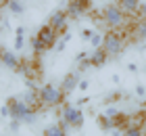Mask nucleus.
I'll return each mask as SVG.
<instances>
[{
	"instance_id": "f257e3e1",
	"label": "nucleus",
	"mask_w": 146,
	"mask_h": 136,
	"mask_svg": "<svg viewBox=\"0 0 146 136\" xmlns=\"http://www.w3.org/2000/svg\"><path fill=\"white\" fill-rule=\"evenodd\" d=\"M6 100H9V105H11V119H19V121H23V124H34L36 121L38 111L34 107H29L21 96H11Z\"/></svg>"
},
{
	"instance_id": "f03ea898",
	"label": "nucleus",
	"mask_w": 146,
	"mask_h": 136,
	"mask_svg": "<svg viewBox=\"0 0 146 136\" xmlns=\"http://www.w3.org/2000/svg\"><path fill=\"white\" fill-rule=\"evenodd\" d=\"M84 119L86 115L82 111V107H77L75 103H63V109H61V124L67 128H73V130H79L84 126Z\"/></svg>"
},
{
	"instance_id": "7ed1b4c3",
	"label": "nucleus",
	"mask_w": 146,
	"mask_h": 136,
	"mask_svg": "<svg viewBox=\"0 0 146 136\" xmlns=\"http://www.w3.org/2000/svg\"><path fill=\"white\" fill-rule=\"evenodd\" d=\"M100 17H102V23L107 27H111V29H121L125 25V21H127V15L121 11L119 4H107L102 9Z\"/></svg>"
},
{
	"instance_id": "20e7f679",
	"label": "nucleus",
	"mask_w": 146,
	"mask_h": 136,
	"mask_svg": "<svg viewBox=\"0 0 146 136\" xmlns=\"http://www.w3.org/2000/svg\"><path fill=\"white\" fill-rule=\"evenodd\" d=\"M125 36L127 33H121L119 29H109L104 33V42H102V48L109 52V57H119L125 48Z\"/></svg>"
},
{
	"instance_id": "39448f33",
	"label": "nucleus",
	"mask_w": 146,
	"mask_h": 136,
	"mask_svg": "<svg viewBox=\"0 0 146 136\" xmlns=\"http://www.w3.org/2000/svg\"><path fill=\"white\" fill-rule=\"evenodd\" d=\"M65 100V92L61 90V86H52V84H44L40 86V103L42 107H58Z\"/></svg>"
},
{
	"instance_id": "423d86ee",
	"label": "nucleus",
	"mask_w": 146,
	"mask_h": 136,
	"mask_svg": "<svg viewBox=\"0 0 146 136\" xmlns=\"http://www.w3.org/2000/svg\"><path fill=\"white\" fill-rule=\"evenodd\" d=\"M90 11H92V0H69L67 6H65L67 17L73 19V21L82 19L86 13H90Z\"/></svg>"
},
{
	"instance_id": "0eeeda50",
	"label": "nucleus",
	"mask_w": 146,
	"mask_h": 136,
	"mask_svg": "<svg viewBox=\"0 0 146 136\" xmlns=\"http://www.w3.org/2000/svg\"><path fill=\"white\" fill-rule=\"evenodd\" d=\"M67 21H69L67 13L61 11V9L52 11V13H50V17H48V25H50L56 33H63L65 29H67Z\"/></svg>"
},
{
	"instance_id": "6e6552de",
	"label": "nucleus",
	"mask_w": 146,
	"mask_h": 136,
	"mask_svg": "<svg viewBox=\"0 0 146 136\" xmlns=\"http://www.w3.org/2000/svg\"><path fill=\"white\" fill-rule=\"evenodd\" d=\"M0 63H2V67H6L9 71H17V73H19V67H21V59H19L13 50L0 48Z\"/></svg>"
},
{
	"instance_id": "1a4fd4ad",
	"label": "nucleus",
	"mask_w": 146,
	"mask_h": 136,
	"mask_svg": "<svg viewBox=\"0 0 146 136\" xmlns=\"http://www.w3.org/2000/svg\"><path fill=\"white\" fill-rule=\"evenodd\" d=\"M58 36H61V33H56V31L52 29V27H50L48 23H46V25H42V27L38 29V38H40V40H42V42L46 44V48H48V50L56 46V42H58Z\"/></svg>"
},
{
	"instance_id": "9d476101",
	"label": "nucleus",
	"mask_w": 146,
	"mask_h": 136,
	"mask_svg": "<svg viewBox=\"0 0 146 136\" xmlns=\"http://www.w3.org/2000/svg\"><path fill=\"white\" fill-rule=\"evenodd\" d=\"M77 84H79V71L73 69V71H69L67 76L63 78V82H61V90H63L65 94H71L73 90H77Z\"/></svg>"
},
{
	"instance_id": "9b49d317",
	"label": "nucleus",
	"mask_w": 146,
	"mask_h": 136,
	"mask_svg": "<svg viewBox=\"0 0 146 136\" xmlns=\"http://www.w3.org/2000/svg\"><path fill=\"white\" fill-rule=\"evenodd\" d=\"M90 61H92V69H98V67H102L109 61V52L102 46L100 48H94V50H90Z\"/></svg>"
},
{
	"instance_id": "f8f14e48",
	"label": "nucleus",
	"mask_w": 146,
	"mask_h": 136,
	"mask_svg": "<svg viewBox=\"0 0 146 136\" xmlns=\"http://www.w3.org/2000/svg\"><path fill=\"white\" fill-rule=\"evenodd\" d=\"M117 4L121 6V11L125 15H138V9H140L142 0H117Z\"/></svg>"
},
{
	"instance_id": "ddd939ff",
	"label": "nucleus",
	"mask_w": 146,
	"mask_h": 136,
	"mask_svg": "<svg viewBox=\"0 0 146 136\" xmlns=\"http://www.w3.org/2000/svg\"><path fill=\"white\" fill-rule=\"evenodd\" d=\"M19 73L25 80H34L38 76V65H34L31 61H21V67H19Z\"/></svg>"
},
{
	"instance_id": "4468645a",
	"label": "nucleus",
	"mask_w": 146,
	"mask_h": 136,
	"mask_svg": "<svg viewBox=\"0 0 146 136\" xmlns=\"http://www.w3.org/2000/svg\"><path fill=\"white\" fill-rule=\"evenodd\" d=\"M131 38H134L136 42H146V21L138 19L136 25L131 27Z\"/></svg>"
},
{
	"instance_id": "2eb2a0df",
	"label": "nucleus",
	"mask_w": 146,
	"mask_h": 136,
	"mask_svg": "<svg viewBox=\"0 0 146 136\" xmlns=\"http://www.w3.org/2000/svg\"><path fill=\"white\" fill-rule=\"evenodd\" d=\"M44 136H67V128L61 121L58 124H50V126L44 128Z\"/></svg>"
},
{
	"instance_id": "dca6fc26",
	"label": "nucleus",
	"mask_w": 146,
	"mask_h": 136,
	"mask_svg": "<svg viewBox=\"0 0 146 136\" xmlns=\"http://www.w3.org/2000/svg\"><path fill=\"white\" fill-rule=\"evenodd\" d=\"M23 46H25V27L19 25V27H15V40H13V48H15V50H23Z\"/></svg>"
},
{
	"instance_id": "f3484780",
	"label": "nucleus",
	"mask_w": 146,
	"mask_h": 136,
	"mask_svg": "<svg viewBox=\"0 0 146 136\" xmlns=\"http://www.w3.org/2000/svg\"><path fill=\"white\" fill-rule=\"evenodd\" d=\"M29 44H31V52H34L36 57H40V54H44L46 50H48V48H46V44L38 38V33H34V36L29 38Z\"/></svg>"
},
{
	"instance_id": "a211bd4d",
	"label": "nucleus",
	"mask_w": 146,
	"mask_h": 136,
	"mask_svg": "<svg viewBox=\"0 0 146 136\" xmlns=\"http://www.w3.org/2000/svg\"><path fill=\"white\" fill-rule=\"evenodd\" d=\"M96 124H98V128H100V130H104V132H111V130H115L113 117H109V115H104V113H100V115L96 117Z\"/></svg>"
},
{
	"instance_id": "6ab92c4d",
	"label": "nucleus",
	"mask_w": 146,
	"mask_h": 136,
	"mask_svg": "<svg viewBox=\"0 0 146 136\" xmlns=\"http://www.w3.org/2000/svg\"><path fill=\"white\" fill-rule=\"evenodd\" d=\"M6 9H9V11L13 13V15H23V11H25V4L21 2V0H9Z\"/></svg>"
},
{
	"instance_id": "aec40b11",
	"label": "nucleus",
	"mask_w": 146,
	"mask_h": 136,
	"mask_svg": "<svg viewBox=\"0 0 146 136\" xmlns=\"http://www.w3.org/2000/svg\"><path fill=\"white\" fill-rule=\"evenodd\" d=\"M69 42H71V33L65 31L63 36L58 38V42H56V46H54V50H56V52H63V50H65V46H67Z\"/></svg>"
},
{
	"instance_id": "412c9836",
	"label": "nucleus",
	"mask_w": 146,
	"mask_h": 136,
	"mask_svg": "<svg viewBox=\"0 0 146 136\" xmlns=\"http://www.w3.org/2000/svg\"><path fill=\"white\" fill-rule=\"evenodd\" d=\"M102 42H104V36H102V31H94V36H92V40H90V46H92V50L94 48H100L102 46Z\"/></svg>"
},
{
	"instance_id": "4be33fe9",
	"label": "nucleus",
	"mask_w": 146,
	"mask_h": 136,
	"mask_svg": "<svg viewBox=\"0 0 146 136\" xmlns=\"http://www.w3.org/2000/svg\"><path fill=\"white\" fill-rule=\"evenodd\" d=\"M123 132H125V136H144L142 134V128L138 126V124H129Z\"/></svg>"
},
{
	"instance_id": "5701e85b",
	"label": "nucleus",
	"mask_w": 146,
	"mask_h": 136,
	"mask_svg": "<svg viewBox=\"0 0 146 136\" xmlns=\"http://www.w3.org/2000/svg\"><path fill=\"white\" fill-rule=\"evenodd\" d=\"M119 98H123V92H113V94H107V98H104V105H113V103H117Z\"/></svg>"
},
{
	"instance_id": "b1692460",
	"label": "nucleus",
	"mask_w": 146,
	"mask_h": 136,
	"mask_svg": "<svg viewBox=\"0 0 146 136\" xmlns=\"http://www.w3.org/2000/svg\"><path fill=\"white\" fill-rule=\"evenodd\" d=\"M94 31H96V29H92V27H84V29H82V36H79V38H82V42H90L92 36H94Z\"/></svg>"
},
{
	"instance_id": "393cba45",
	"label": "nucleus",
	"mask_w": 146,
	"mask_h": 136,
	"mask_svg": "<svg viewBox=\"0 0 146 136\" xmlns=\"http://www.w3.org/2000/svg\"><path fill=\"white\" fill-rule=\"evenodd\" d=\"M0 117H6V119H11V105H9V100L0 107Z\"/></svg>"
},
{
	"instance_id": "a878e982",
	"label": "nucleus",
	"mask_w": 146,
	"mask_h": 136,
	"mask_svg": "<svg viewBox=\"0 0 146 136\" xmlns=\"http://www.w3.org/2000/svg\"><path fill=\"white\" fill-rule=\"evenodd\" d=\"M134 94H136V96H140V98H144V96H146V86H144V84H136Z\"/></svg>"
},
{
	"instance_id": "bb28decb",
	"label": "nucleus",
	"mask_w": 146,
	"mask_h": 136,
	"mask_svg": "<svg viewBox=\"0 0 146 136\" xmlns=\"http://www.w3.org/2000/svg\"><path fill=\"white\" fill-rule=\"evenodd\" d=\"M125 67H127V73H131V76H138V71H140L138 63H134V61H131V63H127Z\"/></svg>"
},
{
	"instance_id": "cd10ccee",
	"label": "nucleus",
	"mask_w": 146,
	"mask_h": 136,
	"mask_svg": "<svg viewBox=\"0 0 146 136\" xmlns=\"http://www.w3.org/2000/svg\"><path fill=\"white\" fill-rule=\"evenodd\" d=\"M138 19H142V21H146V0L140 4V9H138V15H136Z\"/></svg>"
},
{
	"instance_id": "c85d7f7f",
	"label": "nucleus",
	"mask_w": 146,
	"mask_h": 136,
	"mask_svg": "<svg viewBox=\"0 0 146 136\" xmlns=\"http://www.w3.org/2000/svg\"><path fill=\"white\" fill-rule=\"evenodd\" d=\"M104 115H109V117H115V115H119V109L117 107H107V109H104Z\"/></svg>"
},
{
	"instance_id": "c756f323",
	"label": "nucleus",
	"mask_w": 146,
	"mask_h": 136,
	"mask_svg": "<svg viewBox=\"0 0 146 136\" xmlns=\"http://www.w3.org/2000/svg\"><path fill=\"white\" fill-rule=\"evenodd\" d=\"M21 124H23V121H19V119H11V124H9V130H11V132H17Z\"/></svg>"
},
{
	"instance_id": "7c9ffc66",
	"label": "nucleus",
	"mask_w": 146,
	"mask_h": 136,
	"mask_svg": "<svg viewBox=\"0 0 146 136\" xmlns=\"http://www.w3.org/2000/svg\"><path fill=\"white\" fill-rule=\"evenodd\" d=\"M90 88V82L88 80H79V84H77V90H82V92H86Z\"/></svg>"
},
{
	"instance_id": "2f4dec72",
	"label": "nucleus",
	"mask_w": 146,
	"mask_h": 136,
	"mask_svg": "<svg viewBox=\"0 0 146 136\" xmlns=\"http://www.w3.org/2000/svg\"><path fill=\"white\" fill-rule=\"evenodd\" d=\"M90 100H92V98L88 96V94H86V96H82V98H77V100H75V105H77V107H84V105H88Z\"/></svg>"
},
{
	"instance_id": "473e14b6",
	"label": "nucleus",
	"mask_w": 146,
	"mask_h": 136,
	"mask_svg": "<svg viewBox=\"0 0 146 136\" xmlns=\"http://www.w3.org/2000/svg\"><path fill=\"white\" fill-rule=\"evenodd\" d=\"M88 57H90V52H86V50L77 52V54H75V63H79V61H84V59H88Z\"/></svg>"
},
{
	"instance_id": "72a5a7b5",
	"label": "nucleus",
	"mask_w": 146,
	"mask_h": 136,
	"mask_svg": "<svg viewBox=\"0 0 146 136\" xmlns=\"http://www.w3.org/2000/svg\"><path fill=\"white\" fill-rule=\"evenodd\" d=\"M2 29H6V31H11V29H13L11 19H2Z\"/></svg>"
},
{
	"instance_id": "f704fd0d",
	"label": "nucleus",
	"mask_w": 146,
	"mask_h": 136,
	"mask_svg": "<svg viewBox=\"0 0 146 136\" xmlns=\"http://www.w3.org/2000/svg\"><path fill=\"white\" fill-rule=\"evenodd\" d=\"M111 136H125V132L119 130V128H115V130H111Z\"/></svg>"
},
{
	"instance_id": "c9c22d12",
	"label": "nucleus",
	"mask_w": 146,
	"mask_h": 136,
	"mask_svg": "<svg viewBox=\"0 0 146 136\" xmlns=\"http://www.w3.org/2000/svg\"><path fill=\"white\" fill-rule=\"evenodd\" d=\"M111 82H113V84H119V82H121V78H119V73H113V76H111Z\"/></svg>"
},
{
	"instance_id": "e433bc0d",
	"label": "nucleus",
	"mask_w": 146,
	"mask_h": 136,
	"mask_svg": "<svg viewBox=\"0 0 146 136\" xmlns=\"http://www.w3.org/2000/svg\"><path fill=\"white\" fill-rule=\"evenodd\" d=\"M140 128H142V134H144V136H146V117H144V119H142V124H140Z\"/></svg>"
},
{
	"instance_id": "4c0bfd02",
	"label": "nucleus",
	"mask_w": 146,
	"mask_h": 136,
	"mask_svg": "<svg viewBox=\"0 0 146 136\" xmlns=\"http://www.w3.org/2000/svg\"><path fill=\"white\" fill-rule=\"evenodd\" d=\"M6 4H9V0H0V9H6Z\"/></svg>"
},
{
	"instance_id": "58836bf2",
	"label": "nucleus",
	"mask_w": 146,
	"mask_h": 136,
	"mask_svg": "<svg viewBox=\"0 0 146 136\" xmlns=\"http://www.w3.org/2000/svg\"><path fill=\"white\" fill-rule=\"evenodd\" d=\"M0 31H2V21H0Z\"/></svg>"
},
{
	"instance_id": "ea45409f",
	"label": "nucleus",
	"mask_w": 146,
	"mask_h": 136,
	"mask_svg": "<svg viewBox=\"0 0 146 136\" xmlns=\"http://www.w3.org/2000/svg\"><path fill=\"white\" fill-rule=\"evenodd\" d=\"M144 73H146V65H144Z\"/></svg>"
}]
</instances>
